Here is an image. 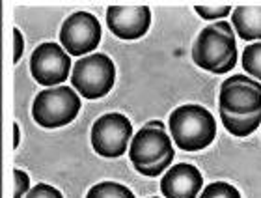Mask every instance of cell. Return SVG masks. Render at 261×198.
I'll use <instances>...</instances> for the list:
<instances>
[{
    "mask_svg": "<svg viewBox=\"0 0 261 198\" xmlns=\"http://www.w3.org/2000/svg\"><path fill=\"white\" fill-rule=\"evenodd\" d=\"M192 60L196 66L215 75L231 71L237 64L233 28L224 21L203 28L192 45Z\"/></svg>",
    "mask_w": 261,
    "mask_h": 198,
    "instance_id": "obj_1",
    "label": "cell"
},
{
    "mask_svg": "<svg viewBox=\"0 0 261 198\" xmlns=\"http://www.w3.org/2000/svg\"><path fill=\"white\" fill-rule=\"evenodd\" d=\"M170 133L177 148L198 152L215 140L217 121L201 105H181L170 114Z\"/></svg>",
    "mask_w": 261,
    "mask_h": 198,
    "instance_id": "obj_2",
    "label": "cell"
},
{
    "mask_svg": "<svg viewBox=\"0 0 261 198\" xmlns=\"http://www.w3.org/2000/svg\"><path fill=\"white\" fill-rule=\"evenodd\" d=\"M129 159L136 172L147 178H157L174 163V146L168 133L155 127H142L133 137Z\"/></svg>",
    "mask_w": 261,
    "mask_h": 198,
    "instance_id": "obj_3",
    "label": "cell"
},
{
    "mask_svg": "<svg viewBox=\"0 0 261 198\" xmlns=\"http://www.w3.org/2000/svg\"><path fill=\"white\" fill-rule=\"evenodd\" d=\"M81 110V99L69 86L47 88L34 99L32 116L41 127L56 129L75 120Z\"/></svg>",
    "mask_w": 261,
    "mask_h": 198,
    "instance_id": "obj_4",
    "label": "cell"
},
{
    "mask_svg": "<svg viewBox=\"0 0 261 198\" xmlns=\"http://www.w3.org/2000/svg\"><path fill=\"white\" fill-rule=\"evenodd\" d=\"M116 67L107 55H90L76 62L71 73L73 88L86 99L105 97L114 88Z\"/></svg>",
    "mask_w": 261,
    "mask_h": 198,
    "instance_id": "obj_5",
    "label": "cell"
},
{
    "mask_svg": "<svg viewBox=\"0 0 261 198\" xmlns=\"http://www.w3.org/2000/svg\"><path fill=\"white\" fill-rule=\"evenodd\" d=\"M133 126L129 118L118 112L101 116L92 127V146L103 157H121L129 148Z\"/></svg>",
    "mask_w": 261,
    "mask_h": 198,
    "instance_id": "obj_6",
    "label": "cell"
},
{
    "mask_svg": "<svg viewBox=\"0 0 261 198\" xmlns=\"http://www.w3.org/2000/svg\"><path fill=\"white\" fill-rule=\"evenodd\" d=\"M101 41V24L97 17L88 11H76L62 24L60 43L67 55L84 56L92 53Z\"/></svg>",
    "mask_w": 261,
    "mask_h": 198,
    "instance_id": "obj_7",
    "label": "cell"
},
{
    "mask_svg": "<svg viewBox=\"0 0 261 198\" xmlns=\"http://www.w3.org/2000/svg\"><path fill=\"white\" fill-rule=\"evenodd\" d=\"M220 110L229 114H256L261 112V84L248 75H233L226 79L218 94Z\"/></svg>",
    "mask_w": 261,
    "mask_h": 198,
    "instance_id": "obj_8",
    "label": "cell"
},
{
    "mask_svg": "<svg viewBox=\"0 0 261 198\" xmlns=\"http://www.w3.org/2000/svg\"><path fill=\"white\" fill-rule=\"evenodd\" d=\"M71 69V58L58 43H41L32 53L30 71L41 86H56L67 81Z\"/></svg>",
    "mask_w": 261,
    "mask_h": 198,
    "instance_id": "obj_9",
    "label": "cell"
},
{
    "mask_svg": "<svg viewBox=\"0 0 261 198\" xmlns=\"http://www.w3.org/2000/svg\"><path fill=\"white\" fill-rule=\"evenodd\" d=\"M107 24L110 32L120 39H138L149 30L151 11L147 6H109L107 10Z\"/></svg>",
    "mask_w": 261,
    "mask_h": 198,
    "instance_id": "obj_10",
    "label": "cell"
},
{
    "mask_svg": "<svg viewBox=\"0 0 261 198\" xmlns=\"http://www.w3.org/2000/svg\"><path fill=\"white\" fill-rule=\"evenodd\" d=\"M201 172L189 163L174 165L161 180V191L164 198H196L201 191Z\"/></svg>",
    "mask_w": 261,
    "mask_h": 198,
    "instance_id": "obj_11",
    "label": "cell"
},
{
    "mask_svg": "<svg viewBox=\"0 0 261 198\" xmlns=\"http://www.w3.org/2000/svg\"><path fill=\"white\" fill-rule=\"evenodd\" d=\"M233 28L245 41L261 39V4L237 6L231 13Z\"/></svg>",
    "mask_w": 261,
    "mask_h": 198,
    "instance_id": "obj_12",
    "label": "cell"
},
{
    "mask_svg": "<svg viewBox=\"0 0 261 198\" xmlns=\"http://www.w3.org/2000/svg\"><path fill=\"white\" fill-rule=\"evenodd\" d=\"M220 120H222L224 127L233 137H248L250 133H254L261 126V112L239 116V114H229L226 110H220Z\"/></svg>",
    "mask_w": 261,
    "mask_h": 198,
    "instance_id": "obj_13",
    "label": "cell"
},
{
    "mask_svg": "<svg viewBox=\"0 0 261 198\" xmlns=\"http://www.w3.org/2000/svg\"><path fill=\"white\" fill-rule=\"evenodd\" d=\"M86 198H135V193L121 183L101 182L88 191Z\"/></svg>",
    "mask_w": 261,
    "mask_h": 198,
    "instance_id": "obj_14",
    "label": "cell"
},
{
    "mask_svg": "<svg viewBox=\"0 0 261 198\" xmlns=\"http://www.w3.org/2000/svg\"><path fill=\"white\" fill-rule=\"evenodd\" d=\"M243 67L252 77L261 81V43H250L243 53Z\"/></svg>",
    "mask_w": 261,
    "mask_h": 198,
    "instance_id": "obj_15",
    "label": "cell"
},
{
    "mask_svg": "<svg viewBox=\"0 0 261 198\" xmlns=\"http://www.w3.org/2000/svg\"><path fill=\"white\" fill-rule=\"evenodd\" d=\"M200 198H241L239 191L226 182H215L203 189Z\"/></svg>",
    "mask_w": 261,
    "mask_h": 198,
    "instance_id": "obj_16",
    "label": "cell"
},
{
    "mask_svg": "<svg viewBox=\"0 0 261 198\" xmlns=\"http://www.w3.org/2000/svg\"><path fill=\"white\" fill-rule=\"evenodd\" d=\"M194 10L198 11V15L207 19V21H213V19H222V17L229 15L231 13V6L229 4H196Z\"/></svg>",
    "mask_w": 261,
    "mask_h": 198,
    "instance_id": "obj_17",
    "label": "cell"
},
{
    "mask_svg": "<svg viewBox=\"0 0 261 198\" xmlns=\"http://www.w3.org/2000/svg\"><path fill=\"white\" fill-rule=\"evenodd\" d=\"M13 180H15V189H13V198H22L24 194L30 193V178L27 172H22L17 168L13 172Z\"/></svg>",
    "mask_w": 261,
    "mask_h": 198,
    "instance_id": "obj_18",
    "label": "cell"
},
{
    "mask_svg": "<svg viewBox=\"0 0 261 198\" xmlns=\"http://www.w3.org/2000/svg\"><path fill=\"white\" fill-rule=\"evenodd\" d=\"M24 198H64L58 189H55L53 185H47V183H38L34 189H30V193Z\"/></svg>",
    "mask_w": 261,
    "mask_h": 198,
    "instance_id": "obj_19",
    "label": "cell"
},
{
    "mask_svg": "<svg viewBox=\"0 0 261 198\" xmlns=\"http://www.w3.org/2000/svg\"><path fill=\"white\" fill-rule=\"evenodd\" d=\"M13 62H19L22 56V49H24V39H22V34L19 28H13Z\"/></svg>",
    "mask_w": 261,
    "mask_h": 198,
    "instance_id": "obj_20",
    "label": "cell"
},
{
    "mask_svg": "<svg viewBox=\"0 0 261 198\" xmlns=\"http://www.w3.org/2000/svg\"><path fill=\"white\" fill-rule=\"evenodd\" d=\"M19 140H21V131H19V126L13 123V148H19Z\"/></svg>",
    "mask_w": 261,
    "mask_h": 198,
    "instance_id": "obj_21",
    "label": "cell"
},
{
    "mask_svg": "<svg viewBox=\"0 0 261 198\" xmlns=\"http://www.w3.org/2000/svg\"><path fill=\"white\" fill-rule=\"evenodd\" d=\"M146 127H155V129H163V131H164V126L161 123V121H149Z\"/></svg>",
    "mask_w": 261,
    "mask_h": 198,
    "instance_id": "obj_22",
    "label": "cell"
},
{
    "mask_svg": "<svg viewBox=\"0 0 261 198\" xmlns=\"http://www.w3.org/2000/svg\"><path fill=\"white\" fill-rule=\"evenodd\" d=\"M151 198H157V196H151Z\"/></svg>",
    "mask_w": 261,
    "mask_h": 198,
    "instance_id": "obj_23",
    "label": "cell"
}]
</instances>
